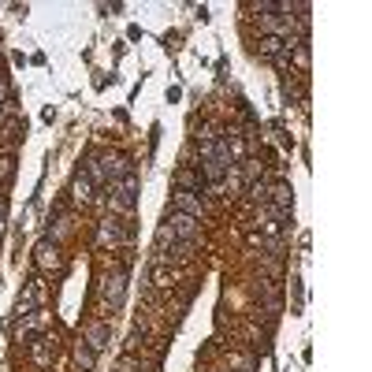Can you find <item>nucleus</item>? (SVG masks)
Segmentation results:
<instances>
[{"label": "nucleus", "instance_id": "2", "mask_svg": "<svg viewBox=\"0 0 372 372\" xmlns=\"http://www.w3.org/2000/svg\"><path fill=\"white\" fill-rule=\"evenodd\" d=\"M134 201H138V175H123V179L108 183V198H105V208L108 216L116 220H131L134 216Z\"/></svg>", "mask_w": 372, "mask_h": 372}, {"label": "nucleus", "instance_id": "6", "mask_svg": "<svg viewBox=\"0 0 372 372\" xmlns=\"http://www.w3.org/2000/svg\"><path fill=\"white\" fill-rule=\"evenodd\" d=\"M171 208H175V213L193 216V220H205V216H208L201 193H193V190H175V193H171Z\"/></svg>", "mask_w": 372, "mask_h": 372}, {"label": "nucleus", "instance_id": "9", "mask_svg": "<svg viewBox=\"0 0 372 372\" xmlns=\"http://www.w3.org/2000/svg\"><path fill=\"white\" fill-rule=\"evenodd\" d=\"M83 343H86L93 354H101V350L112 343V328L105 324V320H90L86 331H83Z\"/></svg>", "mask_w": 372, "mask_h": 372}, {"label": "nucleus", "instance_id": "25", "mask_svg": "<svg viewBox=\"0 0 372 372\" xmlns=\"http://www.w3.org/2000/svg\"><path fill=\"white\" fill-rule=\"evenodd\" d=\"M4 101H11V83H8V78H0V105H4Z\"/></svg>", "mask_w": 372, "mask_h": 372}, {"label": "nucleus", "instance_id": "26", "mask_svg": "<svg viewBox=\"0 0 372 372\" xmlns=\"http://www.w3.org/2000/svg\"><path fill=\"white\" fill-rule=\"evenodd\" d=\"M4 216H8V198L0 193V231H4Z\"/></svg>", "mask_w": 372, "mask_h": 372}, {"label": "nucleus", "instance_id": "21", "mask_svg": "<svg viewBox=\"0 0 372 372\" xmlns=\"http://www.w3.org/2000/svg\"><path fill=\"white\" fill-rule=\"evenodd\" d=\"M83 175H86L90 183H108V179H105V171H101V160H97V156L86 160V171H83Z\"/></svg>", "mask_w": 372, "mask_h": 372}, {"label": "nucleus", "instance_id": "23", "mask_svg": "<svg viewBox=\"0 0 372 372\" xmlns=\"http://www.w3.org/2000/svg\"><path fill=\"white\" fill-rule=\"evenodd\" d=\"M15 175V160L11 156H0V183H8Z\"/></svg>", "mask_w": 372, "mask_h": 372}, {"label": "nucleus", "instance_id": "24", "mask_svg": "<svg viewBox=\"0 0 372 372\" xmlns=\"http://www.w3.org/2000/svg\"><path fill=\"white\" fill-rule=\"evenodd\" d=\"M15 116H19V108H15V101H4V105H0V127H4L8 119H15Z\"/></svg>", "mask_w": 372, "mask_h": 372}, {"label": "nucleus", "instance_id": "18", "mask_svg": "<svg viewBox=\"0 0 372 372\" xmlns=\"http://www.w3.org/2000/svg\"><path fill=\"white\" fill-rule=\"evenodd\" d=\"M75 361H78V368H83V372H90V368H93V361H97V354H93L86 343H78V350H75Z\"/></svg>", "mask_w": 372, "mask_h": 372}, {"label": "nucleus", "instance_id": "12", "mask_svg": "<svg viewBox=\"0 0 372 372\" xmlns=\"http://www.w3.org/2000/svg\"><path fill=\"white\" fill-rule=\"evenodd\" d=\"M71 198L78 201V205H93V183L86 179L83 171L75 175V183H71Z\"/></svg>", "mask_w": 372, "mask_h": 372}, {"label": "nucleus", "instance_id": "10", "mask_svg": "<svg viewBox=\"0 0 372 372\" xmlns=\"http://www.w3.org/2000/svg\"><path fill=\"white\" fill-rule=\"evenodd\" d=\"M97 160H101V171H105L108 183H116V179H123V175L134 171L131 156H112V153H105V156H97Z\"/></svg>", "mask_w": 372, "mask_h": 372}, {"label": "nucleus", "instance_id": "7", "mask_svg": "<svg viewBox=\"0 0 372 372\" xmlns=\"http://www.w3.org/2000/svg\"><path fill=\"white\" fill-rule=\"evenodd\" d=\"M41 305H45V283H41V280H30L26 294L15 302V313H19V320H23V317H30V313H38Z\"/></svg>", "mask_w": 372, "mask_h": 372}, {"label": "nucleus", "instance_id": "19", "mask_svg": "<svg viewBox=\"0 0 372 372\" xmlns=\"http://www.w3.org/2000/svg\"><path fill=\"white\" fill-rule=\"evenodd\" d=\"M68 235H71V220H68V216H60V220H56V228H53V231H48L45 238H53V242H56V246H60V242H63V238H68Z\"/></svg>", "mask_w": 372, "mask_h": 372}, {"label": "nucleus", "instance_id": "17", "mask_svg": "<svg viewBox=\"0 0 372 372\" xmlns=\"http://www.w3.org/2000/svg\"><path fill=\"white\" fill-rule=\"evenodd\" d=\"M242 164H246V168H242V175H238L242 186H253L257 175H261V160H242Z\"/></svg>", "mask_w": 372, "mask_h": 372}, {"label": "nucleus", "instance_id": "1", "mask_svg": "<svg viewBox=\"0 0 372 372\" xmlns=\"http://www.w3.org/2000/svg\"><path fill=\"white\" fill-rule=\"evenodd\" d=\"M171 242H193V246H198V242H201V220L168 208L164 220H160V228H156V250L171 246Z\"/></svg>", "mask_w": 372, "mask_h": 372}, {"label": "nucleus", "instance_id": "16", "mask_svg": "<svg viewBox=\"0 0 372 372\" xmlns=\"http://www.w3.org/2000/svg\"><path fill=\"white\" fill-rule=\"evenodd\" d=\"M290 60H294V68L305 75L309 71V41H302V45H294V53H290Z\"/></svg>", "mask_w": 372, "mask_h": 372}, {"label": "nucleus", "instance_id": "5", "mask_svg": "<svg viewBox=\"0 0 372 372\" xmlns=\"http://www.w3.org/2000/svg\"><path fill=\"white\" fill-rule=\"evenodd\" d=\"M34 265H38V272H60L63 268V250L53 238H41L38 250H34Z\"/></svg>", "mask_w": 372, "mask_h": 372}, {"label": "nucleus", "instance_id": "13", "mask_svg": "<svg viewBox=\"0 0 372 372\" xmlns=\"http://www.w3.org/2000/svg\"><path fill=\"white\" fill-rule=\"evenodd\" d=\"M175 183H179V190H193V193H198V190H205L201 175L193 171V168H179V171H175Z\"/></svg>", "mask_w": 372, "mask_h": 372}, {"label": "nucleus", "instance_id": "4", "mask_svg": "<svg viewBox=\"0 0 372 372\" xmlns=\"http://www.w3.org/2000/svg\"><path fill=\"white\" fill-rule=\"evenodd\" d=\"M123 294H127V272L123 268L105 272V276H101V302H105V309H119Z\"/></svg>", "mask_w": 372, "mask_h": 372}, {"label": "nucleus", "instance_id": "15", "mask_svg": "<svg viewBox=\"0 0 372 372\" xmlns=\"http://www.w3.org/2000/svg\"><path fill=\"white\" fill-rule=\"evenodd\" d=\"M116 372H149V365H145L142 358H134V354H123V358L116 361Z\"/></svg>", "mask_w": 372, "mask_h": 372}, {"label": "nucleus", "instance_id": "3", "mask_svg": "<svg viewBox=\"0 0 372 372\" xmlns=\"http://www.w3.org/2000/svg\"><path fill=\"white\" fill-rule=\"evenodd\" d=\"M131 242H134V216L131 220L105 216L97 223V246L101 250H119V246H131Z\"/></svg>", "mask_w": 372, "mask_h": 372}, {"label": "nucleus", "instance_id": "11", "mask_svg": "<svg viewBox=\"0 0 372 372\" xmlns=\"http://www.w3.org/2000/svg\"><path fill=\"white\" fill-rule=\"evenodd\" d=\"M265 205L290 213V208H294V190H290V183H276V186H268V201H265Z\"/></svg>", "mask_w": 372, "mask_h": 372}, {"label": "nucleus", "instance_id": "14", "mask_svg": "<svg viewBox=\"0 0 372 372\" xmlns=\"http://www.w3.org/2000/svg\"><path fill=\"white\" fill-rule=\"evenodd\" d=\"M30 361L48 365V361H53V343H48V339H34V346H30Z\"/></svg>", "mask_w": 372, "mask_h": 372}, {"label": "nucleus", "instance_id": "8", "mask_svg": "<svg viewBox=\"0 0 372 372\" xmlns=\"http://www.w3.org/2000/svg\"><path fill=\"white\" fill-rule=\"evenodd\" d=\"M193 250H198V246H193V242H171V246H164V250H156V257H153V261L156 265H190L193 261Z\"/></svg>", "mask_w": 372, "mask_h": 372}, {"label": "nucleus", "instance_id": "22", "mask_svg": "<svg viewBox=\"0 0 372 372\" xmlns=\"http://www.w3.org/2000/svg\"><path fill=\"white\" fill-rule=\"evenodd\" d=\"M246 193H250V201H253V205H265V201H268V186H265V183L246 186Z\"/></svg>", "mask_w": 372, "mask_h": 372}, {"label": "nucleus", "instance_id": "27", "mask_svg": "<svg viewBox=\"0 0 372 372\" xmlns=\"http://www.w3.org/2000/svg\"><path fill=\"white\" fill-rule=\"evenodd\" d=\"M0 78H4V56H0Z\"/></svg>", "mask_w": 372, "mask_h": 372}, {"label": "nucleus", "instance_id": "20", "mask_svg": "<svg viewBox=\"0 0 372 372\" xmlns=\"http://www.w3.org/2000/svg\"><path fill=\"white\" fill-rule=\"evenodd\" d=\"M175 280H179V276H175V272H168L164 265H156V268H153V283H156V287H164V290H168V287H175Z\"/></svg>", "mask_w": 372, "mask_h": 372}]
</instances>
